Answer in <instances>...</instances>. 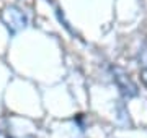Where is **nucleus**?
Returning a JSON list of instances; mask_svg holds the SVG:
<instances>
[{
    "mask_svg": "<svg viewBox=\"0 0 147 138\" xmlns=\"http://www.w3.org/2000/svg\"><path fill=\"white\" fill-rule=\"evenodd\" d=\"M0 18H2L3 25L8 28V31L13 33V34L23 31V29L26 28V25H28L26 15L23 13V10H20V8H18V7H15V5L5 7V8L2 10Z\"/></svg>",
    "mask_w": 147,
    "mask_h": 138,
    "instance_id": "f257e3e1",
    "label": "nucleus"
},
{
    "mask_svg": "<svg viewBox=\"0 0 147 138\" xmlns=\"http://www.w3.org/2000/svg\"><path fill=\"white\" fill-rule=\"evenodd\" d=\"M111 72H113V80H115L116 86L119 88L121 94L126 98H132L137 94V85L129 78V75L124 70L119 67H115V68H111Z\"/></svg>",
    "mask_w": 147,
    "mask_h": 138,
    "instance_id": "f03ea898",
    "label": "nucleus"
},
{
    "mask_svg": "<svg viewBox=\"0 0 147 138\" xmlns=\"http://www.w3.org/2000/svg\"><path fill=\"white\" fill-rule=\"evenodd\" d=\"M139 62L142 64V68H147V49H144L139 54Z\"/></svg>",
    "mask_w": 147,
    "mask_h": 138,
    "instance_id": "7ed1b4c3",
    "label": "nucleus"
},
{
    "mask_svg": "<svg viewBox=\"0 0 147 138\" xmlns=\"http://www.w3.org/2000/svg\"><path fill=\"white\" fill-rule=\"evenodd\" d=\"M141 76H142V81L147 85V68H142V72H141Z\"/></svg>",
    "mask_w": 147,
    "mask_h": 138,
    "instance_id": "20e7f679",
    "label": "nucleus"
}]
</instances>
